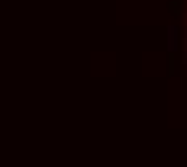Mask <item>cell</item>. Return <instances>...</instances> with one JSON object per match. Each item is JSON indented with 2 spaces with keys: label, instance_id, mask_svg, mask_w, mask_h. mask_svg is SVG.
Returning a JSON list of instances; mask_svg holds the SVG:
<instances>
[{
  "label": "cell",
  "instance_id": "6da1fadb",
  "mask_svg": "<svg viewBox=\"0 0 187 167\" xmlns=\"http://www.w3.org/2000/svg\"><path fill=\"white\" fill-rule=\"evenodd\" d=\"M168 43H169V50H176L178 48V29L174 26H169L168 29Z\"/></svg>",
  "mask_w": 187,
  "mask_h": 167
}]
</instances>
